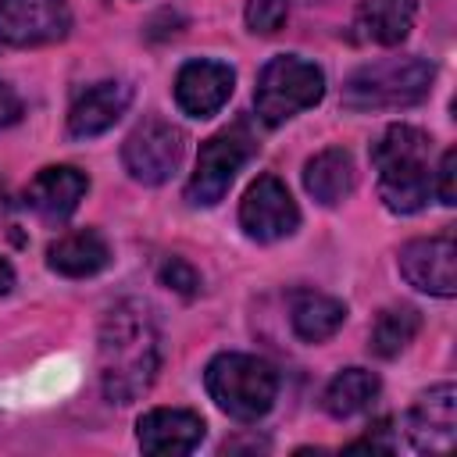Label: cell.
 <instances>
[{
	"mask_svg": "<svg viewBox=\"0 0 457 457\" xmlns=\"http://www.w3.org/2000/svg\"><path fill=\"white\" fill-rule=\"evenodd\" d=\"M100 386L111 403H132L139 400L161 368V339L157 325L150 318V307L139 300H125L104 314L100 339Z\"/></svg>",
	"mask_w": 457,
	"mask_h": 457,
	"instance_id": "obj_1",
	"label": "cell"
},
{
	"mask_svg": "<svg viewBox=\"0 0 457 457\" xmlns=\"http://www.w3.org/2000/svg\"><path fill=\"white\" fill-rule=\"evenodd\" d=\"M428 154L432 139L414 125H389L375 139L371 161L378 168V196L393 214H414L425 207L432 193Z\"/></svg>",
	"mask_w": 457,
	"mask_h": 457,
	"instance_id": "obj_2",
	"label": "cell"
},
{
	"mask_svg": "<svg viewBox=\"0 0 457 457\" xmlns=\"http://www.w3.org/2000/svg\"><path fill=\"white\" fill-rule=\"evenodd\" d=\"M436 68L421 57H386L357 68L343 86V107L346 111H393L421 104L432 89Z\"/></svg>",
	"mask_w": 457,
	"mask_h": 457,
	"instance_id": "obj_3",
	"label": "cell"
},
{
	"mask_svg": "<svg viewBox=\"0 0 457 457\" xmlns=\"http://www.w3.org/2000/svg\"><path fill=\"white\" fill-rule=\"evenodd\" d=\"M211 400L236 421H257L271 411L278 375L268 361L250 353H218L204 371Z\"/></svg>",
	"mask_w": 457,
	"mask_h": 457,
	"instance_id": "obj_4",
	"label": "cell"
},
{
	"mask_svg": "<svg viewBox=\"0 0 457 457\" xmlns=\"http://www.w3.org/2000/svg\"><path fill=\"white\" fill-rule=\"evenodd\" d=\"M321 96H325L321 68L296 54H282L261 68L257 89H253V107L264 125H282L286 118L314 107Z\"/></svg>",
	"mask_w": 457,
	"mask_h": 457,
	"instance_id": "obj_5",
	"label": "cell"
},
{
	"mask_svg": "<svg viewBox=\"0 0 457 457\" xmlns=\"http://www.w3.org/2000/svg\"><path fill=\"white\" fill-rule=\"evenodd\" d=\"M253 154H257V139H253L246 121H232L228 129L214 132L196 154V168H193V179L186 186V200L193 207H214L228 193L236 171Z\"/></svg>",
	"mask_w": 457,
	"mask_h": 457,
	"instance_id": "obj_6",
	"label": "cell"
},
{
	"mask_svg": "<svg viewBox=\"0 0 457 457\" xmlns=\"http://www.w3.org/2000/svg\"><path fill=\"white\" fill-rule=\"evenodd\" d=\"M182 154H186V136L179 125L164 121V118H146L139 121L125 146H121V161H125V171L143 182V186H161L168 182L179 164H182Z\"/></svg>",
	"mask_w": 457,
	"mask_h": 457,
	"instance_id": "obj_7",
	"label": "cell"
},
{
	"mask_svg": "<svg viewBox=\"0 0 457 457\" xmlns=\"http://www.w3.org/2000/svg\"><path fill=\"white\" fill-rule=\"evenodd\" d=\"M239 225L250 239L275 243V239H286L296 232L300 211H296V200L289 196V189L275 175H261L239 204Z\"/></svg>",
	"mask_w": 457,
	"mask_h": 457,
	"instance_id": "obj_8",
	"label": "cell"
},
{
	"mask_svg": "<svg viewBox=\"0 0 457 457\" xmlns=\"http://www.w3.org/2000/svg\"><path fill=\"white\" fill-rule=\"evenodd\" d=\"M68 29V0H0V39L11 46L54 43L64 39Z\"/></svg>",
	"mask_w": 457,
	"mask_h": 457,
	"instance_id": "obj_9",
	"label": "cell"
},
{
	"mask_svg": "<svg viewBox=\"0 0 457 457\" xmlns=\"http://www.w3.org/2000/svg\"><path fill=\"white\" fill-rule=\"evenodd\" d=\"M400 275L432 296H453L457 293V243L450 232L414 239L400 250Z\"/></svg>",
	"mask_w": 457,
	"mask_h": 457,
	"instance_id": "obj_10",
	"label": "cell"
},
{
	"mask_svg": "<svg viewBox=\"0 0 457 457\" xmlns=\"http://www.w3.org/2000/svg\"><path fill=\"white\" fill-rule=\"evenodd\" d=\"M407 436L421 453H450L457 439V389L450 382L421 393L407 414Z\"/></svg>",
	"mask_w": 457,
	"mask_h": 457,
	"instance_id": "obj_11",
	"label": "cell"
},
{
	"mask_svg": "<svg viewBox=\"0 0 457 457\" xmlns=\"http://www.w3.org/2000/svg\"><path fill=\"white\" fill-rule=\"evenodd\" d=\"M136 436H139V446L154 457H182L200 446L204 418L182 407H157L139 418Z\"/></svg>",
	"mask_w": 457,
	"mask_h": 457,
	"instance_id": "obj_12",
	"label": "cell"
},
{
	"mask_svg": "<svg viewBox=\"0 0 457 457\" xmlns=\"http://www.w3.org/2000/svg\"><path fill=\"white\" fill-rule=\"evenodd\" d=\"M236 71L221 61H189L175 75V100L186 114L207 118L232 96Z\"/></svg>",
	"mask_w": 457,
	"mask_h": 457,
	"instance_id": "obj_13",
	"label": "cell"
},
{
	"mask_svg": "<svg viewBox=\"0 0 457 457\" xmlns=\"http://www.w3.org/2000/svg\"><path fill=\"white\" fill-rule=\"evenodd\" d=\"M89 179L71 168V164H54L43 168L29 186H25V204L43 218V221H64L75 214L79 200L86 196Z\"/></svg>",
	"mask_w": 457,
	"mask_h": 457,
	"instance_id": "obj_14",
	"label": "cell"
},
{
	"mask_svg": "<svg viewBox=\"0 0 457 457\" xmlns=\"http://www.w3.org/2000/svg\"><path fill=\"white\" fill-rule=\"evenodd\" d=\"M132 100V89L125 82H96L89 89H82L68 111V132L79 136V139H89V136H100L107 132L129 107Z\"/></svg>",
	"mask_w": 457,
	"mask_h": 457,
	"instance_id": "obj_15",
	"label": "cell"
},
{
	"mask_svg": "<svg viewBox=\"0 0 457 457\" xmlns=\"http://www.w3.org/2000/svg\"><path fill=\"white\" fill-rule=\"evenodd\" d=\"M46 264L64 278H89L111 264V246L96 228H75L50 243Z\"/></svg>",
	"mask_w": 457,
	"mask_h": 457,
	"instance_id": "obj_16",
	"label": "cell"
},
{
	"mask_svg": "<svg viewBox=\"0 0 457 457\" xmlns=\"http://www.w3.org/2000/svg\"><path fill=\"white\" fill-rule=\"evenodd\" d=\"M414 0H364L353 14V32L364 43H378V46H396L407 39L411 25H414Z\"/></svg>",
	"mask_w": 457,
	"mask_h": 457,
	"instance_id": "obj_17",
	"label": "cell"
},
{
	"mask_svg": "<svg viewBox=\"0 0 457 457\" xmlns=\"http://www.w3.org/2000/svg\"><path fill=\"white\" fill-rule=\"evenodd\" d=\"M353 182H357V171H353V157L339 146H328L321 154H314L303 168V186L307 193L325 204V207H336L343 204L350 193H353Z\"/></svg>",
	"mask_w": 457,
	"mask_h": 457,
	"instance_id": "obj_18",
	"label": "cell"
},
{
	"mask_svg": "<svg viewBox=\"0 0 457 457\" xmlns=\"http://www.w3.org/2000/svg\"><path fill=\"white\" fill-rule=\"evenodd\" d=\"M289 321H293V332L300 339L325 343L346 321V307L336 296H325V293H314V289H300V293L289 296Z\"/></svg>",
	"mask_w": 457,
	"mask_h": 457,
	"instance_id": "obj_19",
	"label": "cell"
},
{
	"mask_svg": "<svg viewBox=\"0 0 457 457\" xmlns=\"http://www.w3.org/2000/svg\"><path fill=\"white\" fill-rule=\"evenodd\" d=\"M378 396V378L364 368H343L321 393V407L332 418H353Z\"/></svg>",
	"mask_w": 457,
	"mask_h": 457,
	"instance_id": "obj_20",
	"label": "cell"
},
{
	"mask_svg": "<svg viewBox=\"0 0 457 457\" xmlns=\"http://www.w3.org/2000/svg\"><path fill=\"white\" fill-rule=\"evenodd\" d=\"M418 328H421V314L411 303L386 307L371 325V343L368 346L378 357H396L400 350H407V343L418 336Z\"/></svg>",
	"mask_w": 457,
	"mask_h": 457,
	"instance_id": "obj_21",
	"label": "cell"
},
{
	"mask_svg": "<svg viewBox=\"0 0 457 457\" xmlns=\"http://www.w3.org/2000/svg\"><path fill=\"white\" fill-rule=\"evenodd\" d=\"M289 0H246V29L257 36H271L286 25Z\"/></svg>",
	"mask_w": 457,
	"mask_h": 457,
	"instance_id": "obj_22",
	"label": "cell"
},
{
	"mask_svg": "<svg viewBox=\"0 0 457 457\" xmlns=\"http://www.w3.org/2000/svg\"><path fill=\"white\" fill-rule=\"evenodd\" d=\"M161 282L168 286V289H175V293H182V296H193L196 293V286H200V275H196V268L193 264H186L182 257H168L164 264H161Z\"/></svg>",
	"mask_w": 457,
	"mask_h": 457,
	"instance_id": "obj_23",
	"label": "cell"
},
{
	"mask_svg": "<svg viewBox=\"0 0 457 457\" xmlns=\"http://www.w3.org/2000/svg\"><path fill=\"white\" fill-rule=\"evenodd\" d=\"M432 189L439 196V204L453 207L457 204V150H446L443 161H439V171L432 179Z\"/></svg>",
	"mask_w": 457,
	"mask_h": 457,
	"instance_id": "obj_24",
	"label": "cell"
},
{
	"mask_svg": "<svg viewBox=\"0 0 457 457\" xmlns=\"http://www.w3.org/2000/svg\"><path fill=\"white\" fill-rule=\"evenodd\" d=\"M21 118V100H18V93L7 86V82H0V129L4 125H14Z\"/></svg>",
	"mask_w": 457,
	"mask_h": 457,
	"instance_id": "obj_25",
	"label": "cell"
},
{
	"mask_svg": "<svg viewBox=\"0 0 457 457\" xmlns=\"http://www.w3.org/2000/svg\"><path fill=\"white\" fill-rule=\"evenodd\" d=\"M11 286H14V271H11V264L0 257V296H7Z\"/></svg>",
	"mask_w": 457,
	"mask_h": 457,
	"instance_id": "obj_26",
	"label": "cell"
},
{
	"mask_svg": "<svg viewBox=\"0 0 457 457\" xmlns=\"http://www.w3.org/2000/svg\"><path fill=\"white\" fill-rule=\"evenodd\" d=\"M0 211H4V186H0Z\"/></svg>",
	"mask_w": 457,
	"mask_h": 457,
	"instance_id": "obj_27",
	"label": "cell"
}]
</instances>
